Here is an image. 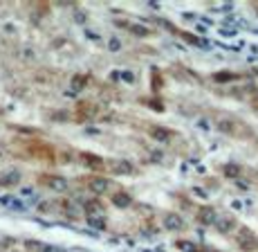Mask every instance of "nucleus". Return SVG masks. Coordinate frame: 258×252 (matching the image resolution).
Here are the masks:
<instances>
[{"label":"nucleus","mask_w":258,"mask_h":252,"mask_svg":"<svg viewBox=\"0 0 258 252\" xmlns=\"http://www.w3.org/2000/svg\"><path fill=\"white\" fill-rule=\"evenodd\" d=\"M0 205H5V207H12V210H25V203H21L18 198H14V196H3L0 198Z\"/></svg>","instance_id":"obj_2"},{"label":"nucleus","mask_w":258,"mask_h":252,"mask_svg":"<svg viewBox=\"0 0 258 252\" xmlns=\"http://www.w3.org/2000/svg\"><path fill=\"white\" fill-rule=\"evenodd\" d=\"M110 50H119V41H117V38H112V41H110Z\"/></svg>","instance_id":"obj_12"},{"label":"nucleus","mask_w":258,"mask_h":252,"mask_svg":"<svg viewBox=\"0 0 258 252\" xmlns=\"http://www.w3.org/2000/svg\"><path fill=\"white\" fill-rule=\"evenodd\" d=\"M52 189H56V191H66L68 189V182L63 180V178H49V182H47Z\"/></svg>","instance_id":"obj_4"},{"label":"nucleus","mask_w":258,"mask_h":252,"mask_svg":"<svg viewBox=\"0 0 258 252\" xmlns=\"http://www.w3.org/2000/svg\"><path fill=\"white\" fill-rule=\"evenodd\" d=\"M177 248H180V250H186V252H198V245L186 243V241H177Z\"/></svg>","instance_id":"obj_10"},{"label":"nucleus","mask_w":258,"mask_h":252,"mask_svg":"<svg viewBox=\"0 0 258 252\" xmlns=\"http://www.w3.org/2000/svg\"><path fill=\"white\" fill-rule=\"evenodd\" d=\"M200 216H202V221H205V223H216V214H213V210H202L200 212Z\"/></svg>","instance_id":"obj_8"},{"label":"nucleus","mask_w":258,"mask_h":252,"mask_svg":"<svg viewBox=\"0 0 258 252\" xmlns=\"http://www.w3.org/2000/svg\"><path fill=\"white\" fill-rule=\"evenodd\" d=\"M16 180H18V174H16V171H9L7 176L0 178V182H3V185H14Z\"/></svg>","instance_id":"obj_9"},{"label":"nucleus","mask_w":258,"mask_h":252,"mask_svg":"<svg viewBox=\"0 0 258 252\" xmlns=\"http://www.w3.org/2000/svg\"><path fill=\"white\" fill-rule=\"evenodd\" d=\"M238 243H240L245 250H256L258 248V241L254 239V234H251V232H247V230L240 232V236H238Z\"/></svg>","instance_id":"obj_1"},{"label":"nucleus","mask_w":258,"mask_h":252,"mask_svg":"<svg viewBox=\"0 0 258 252\" xmlns=\"http://www.w3.org/2000/svg\"><path fill=\"white\" fill-rule=\"evenodd\" d=\"M164 223H166L168 230H182V227H184V223H182V219H180V216H175V214H168Z\"/></svg>","instance_id":"obj_3"},{"label":"nucleus","mask_w":258,"mask_h":252,"mask_svg":"<svg viewBox=\"0 0 258 252\" xmlns=\"http://www.w3.org/2000/svg\"><path fill=\"white\" fill-rule=\"evenodd\" d=\"M88 223L94 225V227H99V230H103V227H106V221H94V216H90V219H88Z\"/></svg>","instance_id":"obj_11"},{"label":"nucleus","mask_w":258,"mask_h":252,"mask_svg":"<svg viewBox=\"0 0 258 252\" xmlns=\"http://www.w3.org/2000/svg\"><path fill=\"white\" fill-rule=\"evenodd\" d=\"M216 227L220 232H229L231 227H234V219H227V216H225V219H218L216 221Z\"/></svg>","instance_id":"obj_6"},{"label":"nucleus","mask_w":258,"mask_h":252,"mask_svg":"<svg viewBox=\"0 0 258 252\" xmlns=\"http://www.w3.org/2000/svg\"><path fill=\"white\" fill-rule=\"evenodd\" d=\"M112 203H115L117 207H128L131 205V196L128 194H115L112 196Z\"/></svg>","instance_id":"obj_7"},{"label":"nucleus","mask_w":258,"mask_h":252,"mask_svg":"<svg viewBox=\"0 0 258 252\" xmlns=\"http://www.w3.org/2000/svg\"><path fill=\"white\" fill-rule=\"evenodd\" d=\"M133 32H135V34H148V29H144V27H133Z\"/></svg>","instance_id":"obj_13"},{"label":"nucleus","mask_w":258,"mask_h":252,"mask_svg":"<svg viewBox=\"0 0 258 252\" xmlns=\"http://www.w3.org/2000/svg\"><path fill=\"white\" fill-rule=\"evenodd\" d=\"M90 187L94 191H99V194H101V191L108 189V180H106V178H94V180L90 182Z\"/></svg>","instance_id":"obj_5"}]
</instances>
